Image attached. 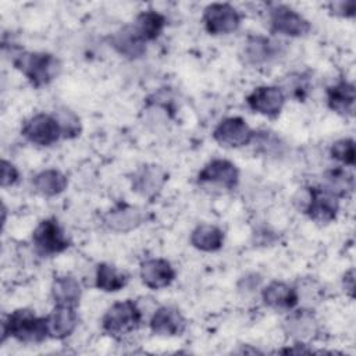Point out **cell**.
Listing matches in <instances>:
<instances>
[{"label": "cell", "mask_w": 356, "mask_h": 356, "mask_svg": "<svg viewBox=\"0 0 356 356\" xmlns=\"http://www.w3.org/2000/svg\"><path fill=\"white\" fill-rule=\"evenodd\" d=\"M134 26L147 43L156 40L163 33L164 28L167 26V18L164 14L156 10H143L136 15Z\"/></svg>", "instance_id": "26"}, {"label": "cell", "mask_w": 356, "mask_h": 356, "mask_svg": "<svg viewBox=\"0 0 356 356\" xmlns=\"http://www.w3.org/2000/svg\"><path fill=\"white\" fill-rule=\"evenodd\" d=\"M128 284L125 271L110 263H99L95 273V285L99 291L113 293L121 291Z\"/></svg>", "instance_id": "25"}, {"label": "cell", "mask_w": 356, "mask_h": 356, "mask_svg": "<svg viewBox=\"0 0 356 356\" xmlns=\"http://www.w3.org/2000/svg\"><path fill=\"white\" fill-rule=\"evenodd\" d=\"M35 252L42 257H51L70 248V241L54 217L42 220L32 234Z\"/></svg>", "instance_id": "5"}, {"label": "cell", "mask_w": 356, "mask_h": 356, "mask_svg": "<svg viewBox=\"0 0 356 356\" xmlns=\"http://www.w3.org/2000/svg\"><path fill=\"white\" fill-rule=\"evenodd\" d=\"M54 115L57 117V120L60 122L64 139H74L81 135V132H82L81 120L72 110L63 107V108H58L54 113Z\"/></svg>", "instance_id": "29"}, {"label": "cell", "mask_w": 356, "mask_h": 356, "mask_svg": "<svg viewBox=\"0 0 356 356\" xmlns=\"http://www.w3.org/2000/svg\"><path fill=\"white\" fill-rule=\"evenodd\" d=\"M225 239L224 231L214 224H199L196 225L189 236L191 245L206 253L217 252L222 248Z\"/></svg>", "instance_id": "23"}, {"label": "cell", "mask_w": 356, "mask_h": 356, "mask_svg": "<svg viewBox=\"0 0 356 356\" xmlns=\"http://www.w3.org/2000/svg\"><path fill=\"white\" fill-rule=\"evenodd\" d=\"M280 47L268 36L249 35L242 47V57L246 64L259 67L277 57Z\"/></svg>", "instance_id": "19"}, {"label": "cell", "mask_w": 356, "mask_h": 356, "mask_svg": "<svg viewBox=\"0 0 356 356\" xmlns=\"http://www.w3.org/2000/svg\"><path fill=\"white\" fill-rule=\"evenodd\" d=\"M342 284L345 288V292L350 299L355 298V268L350 267L348 271H345L342 277Z\"/></svg>", "instance_id": "32"}, {"label": "cell", "mask_w": 356, "mask_h": 356, "mask_svg": "<svg viewBox=\"0 0 356 356\" xmlns=\"http://www.w3.org/2000/svg\"><path fill=\"white\" fill-rule=\"evenodd\" d=\"M19 179L18 168L8 160H1V186L10 188L14 186Z\"/></svg>", "instance_id": "31"}, {"label": "cell", "mask_w": 356, "mask_h": 356, "mask_svg": "<svg viewBox=\"0 0 356 356\" xmlns=\"http://www.w3.org/2000/svg\"><path fill=\"white\" fill-rule=\"evenodd\" d=\"M186 325L182 312L171 305L159 306L149 320V328L157 337H179L185 332Z\"/></svg>", "instance_id": "15"}, {"label": "cell", "mask_w": 356, "mask_h": 356, "mask_svg": "<svg viewBox=\"0 0 356 356\" xmlns=\"http://www.w3.org/2000/svg\"><path fill=\"white\" fill-rule=\"evenodd\" d=\"M33 189L46 197L61 195L68 186V178L64 172L56 168H46L38 172L32 179Z\"/></svg>", "instance_id": "24"}, {"label": "cell", "mask_w": 356, "mask_h": 356, "mask_svg": "<svg viewBox=\"0 0 356 356\" xmlns=\"http://www.w3.org/2000/svg\"><path fill=\"white\" fill-rule=\"evenodd\" d=\"M328 10L332 15L341 18H353L356 14V3L353 0H339L331 1L328 4Z\"/></svg>", "instance_id": "30"}, {"label": "cell", "mask_w": 356, "mask_h": 356, "mask_svg": "<svg viewBox=\"0 0 356 356\" xmlns=\"http://www.w3.org/2000/svg\"><path fill=\"white\" fill-rule=\"evenodd\" d=\"M268 25L270 31L288 38L306 36L312 25L310 22L295 8L286 4H271L268 8Z\"/></svg>", "instance_id": "7"}, {"label": "cell", "mask_w": 356, "mask_h": 356, "mask_svg": "<svg viewBox=\"0 0 356 356\" xmlns=\"http://www.w3.org/2000/svg\"><path fill=\"white\" fill-rule=\"evenodd\" d=\"M284 330L295 342L309 345V342L317 338L320 324L312 309L300 307L289 312L284 321Z\"/></svg>", "instance_id": "12"}, {"label": "cell", "mask_w": 356, "mask_h": 356, "mask_svg": "<svg viewBox=\"0 0 356 356\" xmlns=\"http://www.w3.org/2000/svg\"><path fill=\"white\" fill-rule=\"evenodd\" d=\"M196 181L202 185H214L232 191L239 184V168L227 159H211L199 171Z\"/></svg>", "instance_id": "11"}, {"label": "cell", "mask_w": 356, "mask_h": 356, "mask_svg": "<svg viewBox=\"0 0 356 356\" xmlns=\"http://www.w3.org/2000/svg\"><path fill=\"white\" fill-rule=\"evenodd\" d=\"M241 282H243V285H241L239 288L246 291V292H252L254 291L256 288H259L260 282H261V278L259 274H250V275H246L241 280Z\"/></svg>", "instance_id": "33"}, {"label": "cell", "mask_w": 356, "mask_h": 356, "mask_svg": "<svg viewBox=\"0 0 356 356\" xmlns=\"http://www.w3.org/2000/svg\"><path fill=\"white\" fill-rule=\"evenodd\" d=\"M167 172L157 164H143L131 175V188L146 199H154L167 182Z\"/></svg>", "instance_id": "14"}, {"label": "cell", "mask_w": 356, "mask_h": 356, "mask_svg": "<svg viewBox=\"0 0 356 356\" xmlns=\"http://www.w3.org/2000/svg\"><path fill=\"white\" fill-rule=\"evenodd\" d=\"M143 320L142 310L136 302L131 299L120 300L113 303L102 317V330L113 337L122 338L136 331Z\"/></svg>", "instance_id": "3"}, {"label": "cell", "mask_w": 356, "mask_h": 356, "mask_svg": "<svg viewBox=\"0 0 356 356\" xmlns=\"http://www.w3.org/2000/svg\"><path fill=\"white\" fill-rule=\"evenodd\" d=\"M261 300L267 307L274 310L291 312L300 303V296L296 286L284 281L274 280L263 286Z\"/></svg>", "instance_id": "17"}, {"label": "cell", "mask_w": 356, "mask_h": 356, "mask_svg": "<svg viewBox=\"0 0 356 356\" xmlns=\"http://www.w3.org/2000/svg\"><path fill=\"white\" fill-rule=\"evenodd\" d=\"M14 338L22 343H40L49 337L47 317L36 316L31 309L21 307L11 312L1 321V343Z\"/></svg>", "instance_id": "1"}, {"label": "cell", "mask_w": 356, "mask_h": 356, "mask_svg": "<svg viewBox=\"0 0 356 356\" xmlns=\"http://www.w3.org/2000/svg\"><path fill=\"white\" fill-rule=\"evenodd\" d=\"M203 26L209 35H229L241 26L242 15L229 3H211L204 7Z\"/></svg>", "instance_id": "8"}, {"label": "cell", "mask_w": 356, "mask_h": 356, "mask_svg": "<svg viewBox=\"0 0 356 356\" xmlns=\"http://www.w3.org/2000/svg\"><path fill=\"white\" fill-rule=\"evenodd\" d=\"M330 156L343 167H353L356 161L355 140L352 138H342L335 140L330 146Z\"/></svg>", "instance_id": "28"}, {"label": "cell", "mask_w": 356, "mask_h": 356, "mask_svg": "<svg viewBox=\"0 0 356 356\" xmlns=\"http://www.w3.org/2000/svg\"><path fill=\"white\" fill-rule=\"evenodd\" d=\"M139 277L145 286L153 291H160L174 282L177 271L167 259L150 257L140 263Z\"/></svg>", "instance_id": "16"}, {"label": "cell", "mask_w": 356, "mask_h": 356, "mask_svg": "<svg viewBox=\"0 0 356 356\" xmlns=\"http://www.w3.org/2000/svg\"><path fill=\"white\" fill-rule=\"evenodd\" d=\"M300 209L313 222L327 225L338 216L339 197L321 185L307 186Z\"/></svg>", "instance_id": "4"}, {"label": "cell", "mask_w": 356, "mask_h": 356, "mask_svg": "<svg viewBox=\"0 0 356 356\" xmlns=\"http://www.w3.org/2000/svg\"><path fill=\"white\" fill-rule=\"evenodd\" d=\"M256 131L238 115L222 118L213 131V139L224 147L239 149L250 145L254 139Z\"/></svg>", "instance_id": "9"}, {"label": "cell", "mask_w": 356, "mask_h": 356, "mask_svg": "<svg viewBox=\"0 0 356 356\" xmlns=\"http://www.w3.org/2000/svg\"><path fill=\"white\" fill-rule=\"evenodd\" d=\"M146 220L143 209L127 202H120L103 216V224L113 232L127 234L140 227Z\"/></svg>", "instance_id": "13"}, {"label": "cell", "mask_w": 356, "mask_h": 356, "mask_svg": "<svg viewBox=\"0 0 356 356\" xmlns=\"http://www.w3.org/2000/svg\"><path fill=\"white\" fill-rule=\"evenodd\" d=\"M286 102V96L282 88L277 85H261L254 88L246 96L248 107L263 117L277 118Z\"/></svg>", "instance_id": "10"}, {"label": "cell", "mask_w": 356, "mask_h": 356, "mask_svg": "<svg viewBox=\"0 0 356 356\" xmlns=\"http://www.w3.org/2000/svg\"><path fill=\"white\" fill-rule=\"evenodd\" d=\"M110 46L124 58L138 60L146 53V42L139 35L134 24H128L117 29L110 36Z\"/></svg>", "instance_id": "18"}, {"label": "cell", "mask_w": 356, "mask_h": 356, "mask_svg": "<svg viewBox=\"0 0 356 356\" xmlns=\"http://www.w3.org/2000/svg\"><path fill=\"white\" fill-rule=\"evenodd\" d=\"M21 135L36 146L49 147L63 138V131L54 113H36L24 122Z\"/></svg>", "instance_id": "6"}, {"label": "cell", "mask_w": 356, "mask_h": 356, "mask_svg": "<svg viewBox=\"0 0 356 356\" xmlns=\"http://www.w3.org/2000/svg\"><path fill=\"white\" fill-rule=\"evenodd\" d=\"M327 106L331 111L342 117H353L355 114V85L346 79H339L325 90Z\"/></svg>", "instance_id": "20"}, {"label": "cell", "mask_w": 356, "mask_h": 356, "mask_svg": "<svg viewBox=\"0 0 356 356\" xmlns=\"http://www.w3.org/2000/svg\"><path fill=\"white\" fill-rule=\"evenodd\" d=\"M321 186L331 191L341 199L353 192L355 178H353V174L349 172L346 168L337 167V168L328 170L324 174Z\"/></svg>", "instance_id": "27"}, {"label": "cell", "mask_w": 356, "mask_h": 356, "mask_svg": "<svg viewBox=\"0 0 356 356\" xmlns=\"http://www.w3.org/2000/svg\"><path fill=\"white\" fill-rule=\"evenodd\" d=\"M50 293L54 305H65L76 307L82 296L79 281L68 274L56 275L51 281Z\"/></svg>", "instance_id": "22"}, {"label": "cell", "mask_w": 356, "mask_h": 356, "mask_svg": "<svg viewBox=\"0 0 356 356\" xmlns=\"http://www.w3.org/2000/svg\"><path fill=\"white\" fill-rule=\"evenodd\" d=\"M13 64L33 88L51 83L61 72V61L47 51H18Z\"/></svg>", "instance_id": "2"}, {"label": "cell", "mask_w": 356, "mask_h": 356, "mask_svg": "<svg viewBox=\"0 0 356 356\" xmlns=\"http://www.w3.org/2000/svg\"><path fill=\"white\" fill-rule=\"evenodd\" d=\"M46 317L49 337L53 339H65L72 335L79 321L76 307L65 305H54L53 310Z\"/></svg>", "instance_id": "21"}]
</instances>
